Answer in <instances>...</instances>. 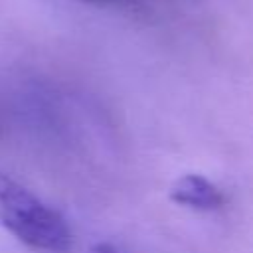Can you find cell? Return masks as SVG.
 Segmentation results:
<instances>
[{
  "label": "cell",
  "mask_w": 253,
  "mask_h": 253,
  "mask_svg": "<svg viewBox=\"0 0 253 253\" xmlns=\"http://www.w3.org/2000/svg\"><path fill=\"white\" fill-rule=\"evenodd\" d=\"M0 225L24 245L63 253L71 247L73 235L65 217L40 200L32 190L0 172Z\"/></svg>",
  "instance_id": "6da1fadb"
},
{
  "label": "cell",
  "mask_w": 253,
  "mask_h": 253,
  "mask_svg": "<svg viewBox=\"0 0 253 253\" xmlns=\"http://www.w3.org/2000/svg\"><path fill=\"white\" fill-rule=\"evenodd\" d=\"M168 196L174 204L196 210V211H215L227 202L225 194L211 180H208L200 174L180 176L170 186Z\"/></svg>",
  "instance_id": "7a4b0ae2"
},
{
  "label": "cell",
  "mask_w": 253,
  "mask_h": 253,
  "mask_svg": "<svg viewBox=\"0 0 253 253\" xmlns=\"http://www.w3.org/2000/svg\"><path fill=\"white\" fill-rule=\"evenodd\" d=\"M87 4H95V6H134L140 0H81Z\"/></svg>",
  "instance_id": "3957f363"
},
{
  "label": "cell",
  "mask_w": 253,
  "mask_h": 253,
  "mask_svg": "<svg viewBox=\"0 0 253 253\" xmlns=\"http://www.w3.org/2000/svg\"><path fill=\"white\" fill-rule=\"evenodd\" d=\"M87 253H123V251H119L117 247H113V245H109V243H99V245L91 247Z\"/></svg>",
  "instance_id": "277c9868"
}]
</instances>
